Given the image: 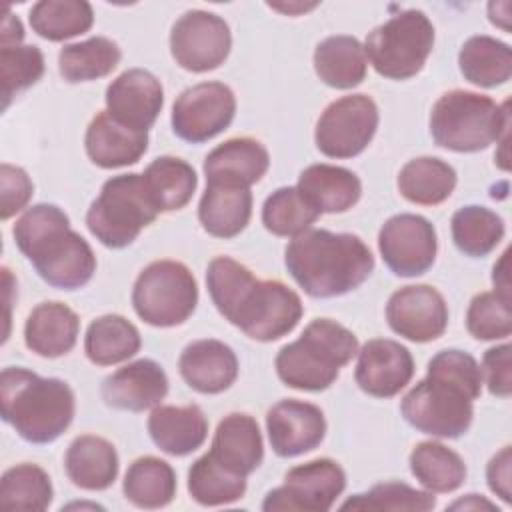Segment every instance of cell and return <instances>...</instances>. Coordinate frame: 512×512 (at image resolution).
Masks as SVG:
<instances>
[{
	"label": "cell",
	"mask_w": 512,
	"mask_h": 512,
	"mask_svg": "<svg viewBox=\"0 0 512 512\" xmlns=\"http://www.w3.org/2000/svg\"><path fill=\"white\" fill-rule=\"evenodd\" d=\"M24 38V28L20 24V20L16 16H12L10 10H6L4 14V22H2V48L4 46H18Z\"/></svg>",
	"instance_id": "49"
},
{
	"label": "cell",
	"mask_w": 512,
	"mask_h": 512,
	"mask_svg": "<svg viewBox=\"0 0 512 512\" xmlns=\"http://www.w3.org/2000/svg\"><path fill=\"white\" fill-rule=\"evenodd\" d=\"M482 376L488 390L494 396L508 398L512 392V368H510V344H500L484 352Z\"/></svg>",
	"instance_id": "47"
},
{
	"label": "cell",
	"mask_w": 512,
	"mask_h": 512,
	"mask_svg": "<svg viewBox=\"0 0 512 512\" xmlns=\"http://www.w3.org/2000/svg\"><path fill=\"white\" fill-rule=\"evenodd\" d=\"M236 114L234 92L222 82L186 88L172 106V130L178 138L200 144L230 126Z\"/></svg>",
	"instance_id": "13"
},
{
	"label": "cell",
	"mask_w": 512,
	"mask_h": 512,
	"mask_svg": "<svg viewBox=\"0 0 512 512\" xmlns=\"http://www.w3.org/2000/svg\"><path fill=\"white\" fill-rule=\"evenodd\" d=\"M386 320L396 334L412 342H430L444 334L448 308L436 288L428 284L404 286L390 296Z\"/></svg>",
	"instance_id": "16"
},
{
	"label": "cell",
	"mask_w": 512,
	"mask_h": 512,
	"mask_svg": "<svg viewBox=\"0 0 512 512\" xmlns=\"http://www.w3.org/2000/svg\"><path fill=\"white\" fill-rule=\"evenodd\" d=\"M86 154L100 168L136 164L148 148V132L116 122L106 110L98 112L86 128Z\"/></svg>",
	"instance_id": "22"
},
{
	"label": "cell",
	"mask_w": 512,
	"mask_h": 512,
	"mask_svg": "<svg viewBox=\"0 0 512 512\" xmlns=\"http://www.w3.org/2000/svg\"><path fill=\"white\" fill-rule=\"evenodd\" d=\"M436 506V496L432 492L416 490L404 482H384L370 488L366 494H356L348 498L342 510H410L426 512Z\"/></svg>",
	"instance_id": "43"
},
{
	"label": "cell",
	"mask_w": 512,
	"mask_h": 512,
	"mask_svg": "<svg viewBox=\"0 0 512 512\" xmlns=\"http://www.w3.org/2000/svg\"><path fill=\"white\" fill-rule=\"evenodd\" d=\"M378 248L396 276H420L434 264L438 250L436 230L424 216L396 214L380 228Z\"/></svg>",
	"instance_id": "15"
},
{
	"label": "cell",
	"mask_w": 512,
	"mask_h": 512,
	"mask_svg": "<svg viewBox=\"0 0 512 512\" xmlns=\"http://www.w3.org/2000/svg\"><path fill=\"white\" fill-rule=\"evenodd\" d=\"M208 454L228 470L248 476L264 458L258 422L248 414H228L220 420Z\"/></svg>",
	"instance_id": "23"
},
{
	"label": "cell",
	"mask_w": 512,
	"mask_h": 512,
	"mask_svg": "<svg viewBox=\"0 0 512 512\" xmlns=\"http://www.w3.org/2000/svg\"><path fill=\"white\" fill-rule=\"evenodd\" d=\"M286 268L314 298H334L358 288L374 270L370 248L354 234L306 230L286 246Z\"/></svg>",
	"instance_id": "4"
},
{
	"label": "cell",
	"mask_w": 512,
	"mask_h": 512,
	"mask_svg": "<svg viewBox=\"0 0 512 512\" xmlns=\"http://www.w3.org/2000/svg\"><path fill=\"white\" fill-rule=\"evenodd\" d=\"M168 394V378L154 360H136L102 382V398L118 410L142 412L158 406Z\"/></svg>",
	"instance_id": "20"
},
{
	"label": "cell",
	"mask_w": 512,
	"mask_h": 512,
	"mask_svg": "<svg viewBox=\"0 0 512 512\" xmlns=\"http://www.w3.org/2000/svg\"><path fill=\"white\" fill-rule=\"evenodd\" d=\"M316 4H288V6H280V4H270V8H276V10H282V12H306L310 8H314Z\"/></svg>",
	"instance_id": "52"
},
{
	"label": "cell",
	"mask_w": 512,
	"mask_h": 512,
	"mask_svg": "<svg viewBox=\"0 0 512 512\" xmlns=\"http://www.w3.org/2000/svg\"><path fill=\"white\" fill-rule=\"evenodd\" d=\"M506 264H508V252L502 254L500 262L494 266V274H492V280H494V286H496V292L504 298H510L508 294V272H506Z\"/></svg>",
	"instance_id": "50"
},
{
	"label": "cell",
	"mask_w": 512,
	"mask_h": 512,
	"mask_svg": "<svg viewBox=\"0 0 512 512\" xmlns=\"http://www.w3.org/2000/svg\"><path fill=\"white\" fill-rule=\"evenodd\" d=\"M188 492L202 506L232 504L244 496L246 476L228 470L206 452L188 470Z\"/></svg>",
	"instance_id": "39"
},
{
	"label": "cell",
	"mask_w": 512,
	"mask_h": 512,
	"mask_svg": "<svg viewBox=\"0 0 512 512\" xmlns=\"http://www.w3.org/2000/svg\"><path fill=\"white\" fill-rule=\"evenodd\" d=\"M434 46V26L420 10H402L374 28L364 42L366 60L392 80L416 76Z\"/></svg>",
	"instance_id": "9"
},
{
	"label": "cell",
	"mask_w": 512,
	"mask_h": 512,
	"mask_svg": "<svg viewBox=\"0 0 512 512\" xmlns=\"http://www.w3.org/2000/svg\"><path fill=\"white\" fill-rule=\"evenodd\" d=\"M456 186L454 168L432 156H420L406 162L398 174L400 194L422 206H434L444 202Z\"/></svg>",
	"instance_id": "34"
},
{
	"label": "cell",
	"mask_w": 512,
	"mask_h": 512,
	"mask_svg": "<svg viewBox=\"0 0 512 512\" xmlns=\"http://www.w3.org/2000/svg\"><path fill=\"white\" fill-rule=\"evenodd\" d=\"M0 184H2V206H0V216L2 220H8L10 216H14L16 212H20L32 192V180L28 178V174L12 164H2L0 166Z\"/></svg>",
	"instance_id": "46"
},
{
	"label": "cell",
	"mask_w": 512,
	"mask_h": 512,
	"mask_svg": "<svg viewBox=\"0 0 512 512\" xmlns=\"http://www.w3.org/2000/svg\"><path fill=\"white\" fill-rule=\"evenodd\" d=\"M164 104L162 84L142 68L122 72L106 88V112L120 124L148 132Z\"/></svg>",
	"instance_id": "17"
},
{
	"label": "cell",
	"mask_w": 512,
	"mask_h": 512,
	"mask_svg": "<svg viewBox=\"0 0 512 512\" xmlns=\"http://www.w3.org/2000/svg\"><path fill=\"white\" fill-rule=\"evenodd\" d=\"M358 354L356 336L330 318L312 320L298 340L280 348L276 372L280 380L296 390H326L342 366Z\"/></svg>",
	"instance_id": "6"
},
{
	"label": "cell",
	"mask_w": 512,
	"mask_h": 512,
	"mask_svg": "<svg viewBox=\"0 0 512 512\" xmlns=\"http://www.w3.org/2000/svg\"><path fill=\"white\" fill-rule=\"evenodd\" d=\"M12 234L20 252L50 286L76 290L90 282L96 256L90 244L70 228L68 216L58 206L36 204L28 208L16 220Z\"/></svg>",
	"instance_id": "3"
},
{
	"label": "cell",
	"mask_w": 512,
	"mask_h": 512,
	"mask_svg": "<svg viewBox=\"0 0 512 512\" xmlns=\"http://www.w3.org/2000/svg\"><path fill=\"white\" fill-rule=\"evenodd\" d=\"M180 374L190 388L200 394H220L228 390L238 376V358L234 350L214 338L188 344L178 362Z\"/></svg>",
	"instance_id": "21"
},
{
	"label": "cell",
	"mask_w": 512,
	"mask_h": 512,
	"mask_svg": "<svg viewBox=\"0 0 512 512\" xmlns=\"http://www.w3.org/2000/svg\"><path fill=\"white\" fill-rule=\"evenodd\" d=\"M414 360L406 346L390 338L368 340L356 362V384L370 396H396L412 378Z\"/></svg>",
	"instance_id": "19"
},
{
	"label": "cell",
	"mask_w": 512,
	"mask_h": 512,
	"mask_svg": "<svg viewBox=\"0 0 512 512\" xmlns=\"http://www.w3.org/2000/svg\"><path fill=\"white\" fill-rule=\"evenodd\" d=\"M140 350V332L124 316L106 314L90 322L84 336V352L98 366H112L132 358Z\"/></svg>",
	"instance_id": "33"
},
{
	"label": "cell",
	"mask_w": 512,
	"mask_h": 512,
	"mask_svg": "<svg viewBox=\"0 0 512 512\" xmlns=\"http://www.w3.org/2000/svg\"><path fill=\"white\" fill-rule=\"evenodd\" d=\"M232 36L228 24L206 10L184 12L172 26L170 52L190 72L218 68L230 52Z\"/></svg>",
	"instance_id": "14"
},
{
	"label": "cell",
	"mask_w": 512,
	"mask_h": 512,
	"mask_svg": "<svg viewBox=\"0 0 512 512\" xmlns=\"http://www.w3.org/2000/svg\"><path fill=\"white\" fill-rule=\"evenodd\" d=\"M296 188L320 214L346 212L362 194L358 176L348 168L332 164H312L304 168Z\"/></svg>",
	"instance_id": "27"
},
{
	"label": "cell",
	"mask_w": 512,
	"mask_h": 512,
	"mask_svg": "<svg viewBox=\"0 0 512 512\" xmlns=\"http://www.w3.org/2000/svg\"><path fill=\"white\" fill-rule=\"evenodd\" d=\"M510 126L508 102L496 104L490 96L452 90L442 94L430 114V134L442 148L478 152L498 142Z\"/></svg>",
	"instance_id": "7"
},
{
	"label": "cell",
	"mask_w": 512,
	"mask_h": 512,
	"mask_svg": "<svg viewBox=\"0 0 512 512\" xmlns=\"http://www.w3.org/2000/svg\"><path fill=\"white\" fill-rule=\"evenodd\" d=\"M266 430L272 450L282 458H294L324 440L326 420L316 404L280 400L266 414Z\"/></svg>",
	"instance_id": "18"
},
{
	"label": "cell",
	"mask_w": 512,
	"mask_h": 512,
	"mask_svg": "<svg viewBox=\"0 0 512 512\" xmlns=\"http://www.w3.org/2000/svg\"><path fill=\"white\" fill-rule=\"evenodd\" d=\"M458 64L464 78L482 88L500 86L512 76L510 46L484 34L464 42L458 54Z\"/></svg>",
	"instance_id": "32"
},
{
	"label": "cell",
	"mask_w": 512,
	"mask_h": 512,
	"mask_svg": "<svg viewBox=\"0 0 512 512\" xmlns=\"http://www.w3.org/2000/svg\"><path fill=\"white\" fill-rule=\"evenodd\" d=\"M2 418L26 442L48 444L74 418V392L58 378H40L26 368H4L0 376Z\"/></svg>",
	"instance_id": "5"
},
{
	"label": "cell",
	"mask_w": 512,
	"mask_h": 512,
	"mask_svg": "<svg viewBox=\"0 0 512 512\" xmlns=\"http://www.w3.org/2000/svg\"><path fill=\"white\" fill-rule=\"evenodd\" d=\"M320 212L312 208L296 186L274 190L262 206V222L276 236H300L310 230Z\"/></svg>",
	"instance_id": "42"
},
{
	"label": "cell",
	"mask_w": 512,
	"mask_h": 512,
	"mask_svg": "<svg viewBox=\"0 0 512 512\" xmlns=\"http://www.w3.org/2000/svg\"><path fill=\"white\" fill-rule=\"evenodd\" d=\"M122 490L126 500L138 508H162L176 494V474L168 462L142 456L128 466Z\"/></svg>",
	"instance_id": "35"
},
{
	"label": "cell",
	"mask_w": 512,
	"mask_h": 512,
	"mask_svg": "<svg viewBox=\"0 0 512 512\" xmlns=\"http://www.w3.org/2000/svg\"><path fill=\"white\" fill-rule=\"evenodd\" d=\"M196 304L198 286L192 272L182 262H152L134 282L132 306L150 326H178L192 316Z\"/></svg>",
	"instance_id": "10"
},
{
	"label": "cell",
	"mask_w": 512,
	"mask_h": 512,
	"mask_svg": "<svg viewBox=\"0 0 512 512\" xmlns=\"http://www.w3.org/2000/svg\"><path fill=\"white\" fill-rule=\"evenodd\" d=\"M80 320L72 308L62 302H42L26 318L24 342L44 358L68 354L78 338Z\"/></svg>",
	"instance_id": "28"
},
{
	"label": "cell",
	"mask_w": 512,
	"mask_h": 512,
	"mask_svg": "<svg viewBox=\"0 0 512 512\" xmlns=\"http://www.w3.org/2000/svg\"><path fill=\"white\" fill-rule=\"evenodd\" d=\"M152 442L170 456H186L200 448L208 436V420L196 406H154L148 416Z\"/></svg>",
	"instance_id": "24"
},
{
	"label": "cell",
	"mask_w": 512,
	"mask_h": 512,
	"mask_svg": "<svg viewBox=\"0 0 512 512\" xmlns=\"http://www.w3.org/2000/svg\"><path fill=\"white\" fill-rule=\"evenodd\" d=\"M366 52L354 36H328L314 50V70L318 78L338 90L358 86L366 76Z\"/></svg>",
	"instance_id": "30"
},
{
	"label": "cell",
	"mask_w": 512,
	"mask_h": 512,
	"mask_svg": "<svg viewBox=\"0 0 512 512\" xmlns=\"http://www.w3.org/2000/svg\"><path fill=\"white\" fill-rule=\"evenodd\" d=\"M466 328L478 340H500L512 332L510 298L494 292H480L466 312Z\"/></svg>",
	"instance_id": "45"
},
{
	"label": "cell",
	"mask_w": 512,
	"mask_h": 512,
	"mask_svg": "<svg viewBox=\"0 0 512 512\" xmlns=\"http://www.w3.org/2000/svg\"><path fill=\"white\" fill-rule=\"evenodd\" d=\"M252 216V192L248 186L228 182H206L200 198L198 218L202 228L216 238H234Z\"/></svg>",
	"instance_id": "25"
},
{
	"label": "cell",
	"mask_w": 512,
	"mask_h": 512,
	"mask_svg": "<svg viewBox=\"0 0 512 512\" xmlns=\"http://www.w3.org/2000/svg\"><path fill=\"white\" fill-rule=\"evenodd\" d=\"M410 470L428 492H454L466 478L464 460L442 442H420L410 452Z\"/></svg>",
	"instance_id": "36"
},
{
	"label": "cell",
	"mask_w": 512,
	"mask_h": 512,
	"mask_svg": "<svg viewBox=\"0 0 512 512\" xmlns=\"http://www.w3.org/2000/svg\"><path fill=\"white\" fill-rule=\"evenodd\" d=\"M92 22V6L84 0H40L30 8L32 30L50 42L84 34Z\"/></svg>",
	"instance_id": "37"
},
{
	"label": "cell",
	"mask_w": 512,
	"mask_h": 512,
	"mask_svg": "<svg viewBox=\"0 0 512 512\" xmlns=\"http://www.w3.org/2000/svg\"><path fill=\"white\" fill-rule=\"evenodd\" d=\"M158 214L144 188L142 174H120L104 182L100 196L88 208L86 224L104 246L124 248Z\"/></svg>",
	"instance_id": "8"
},
{
	"label": "cell",
	"mask_w": 512,
	"mask_h": 512,
	"mask_svg": "<svg viewBox=\"0 0 512 512\" xmlns=\"http://www.w3.org/2000/svg\"><path fill=\"white\" fill-rule=\"evenodd\" d=\"M144 188L158 212H172L184 208L198 184L194 168L174 156H160L152 160L144 174Z\"/></svg>",
	"instance_id": "31"
},
{
	"label": "cell",
	"mask_w": 512,
	"mask_h": 512,
	"mask_svg": "<svg viewBox=\"0 0 512 512\" xmlns=\"http://www.w3.org/2000/svg\"><path fill=\"white\" fill-rule=\"evenodd\" d=\"M64 468L74 486L84 490H106L118 476L116 448L92 434L72 440L64 456Z\"/></svg>",
	"instance_id": "29"
},
{
	"label": "cell",
	"mask_w": 512,
	"mask_h": 512,
	"mask_svg": "<svg viewBox=\"0 0 512 512\" xmlns=\"http://www.w3.org/2000/svg\"><path fill=\"white\" fill-rule=\"evenodd\" d=\"M486 478H488L490 490L498 498H502L506 504H510V500H512V492H510V446H504L496 456H492V460L488 462V468H486Z\"/></svg>",
	"instance_id": "48"
},
{
	"label": "cell",
	"mask_w": 512,
	"mask_h": 512,
	"mask_svg": "<svg viewBox=\"0 0 512 512\" xmlns=\"http://www.w3.org/2000/svg\"><path fill=\"white\" fill-rule=\"evenodd\" d=\"M482 392V370L462 350H442L428 362V374L402 398L404 420L430 436L458 438L474 416Z\"/></svg>",
	"instance_id": "2"
},
{
	"label": "cell",
	"mask_w": 512,
	"mask_h": 512,
	"mask_svg": "<svg viewBox=\"0 0 512 512\" xmlns=\"http://www.w3.org/2000/svg\"><path fill=\"white\" fill-rule=\"evenodd\" d=\"M52 502V484L48 474L36 464H18L8 468L0 480V506L8 510L40 512Z\"/></svg>",
	"instance_id": "41"
},
{
	"label": "cell",
	"mask_w": 512,
	"mask_h": 512,
	"mask_svg": "<svg viewBox=\"0 0 512 512\" xmlns=\"http://www.w3.org/2000/svg\"><path fill=\"white\" fill-rule=\"evenodd\" d=\"M270 164L268 150L254 138H230L216 146L204 160L206 182L252 186Z\"/></svg>",
	"instance_id": "26"
},
{
	"label": "cell",
	"mask_w": 512,
	"mask_h": 512,
	"mask_svg": "<svg viewBox=\"0 0 512 512\" xmlns=\"http://www.w3.org/2000/svg\"><path fill=\"white\" fill-rule=\"evenodd\" d=\"M482 508L494 510L496 506L492 502L480 498L478 494H468L466 498H460L454 504H450V510H482Z\"/></svg>",
	"instance_id": "51"
},
{
	"label": "cell",
	"mask_w": 512,
	"mask_h": 512,
	"mask_svg": "<svg viewBox=\"0 0 512 512\" xmlns=\"http://www.w3.org/2000/svg\"><path fill=\"white\" fill-rule=\"evenodd\" d=\"M346 488L344 470L330 458H318L286 472L284 484L266 494L262 510H330Z\"/></svg>",
	"instance_id": "12"
},
{
	"label": "cell",
	"mask_w": 512,
	"mask_h": 512,
	"mask_svg": "<svg viewBox=\"0 0 512 512\" xmlns=\"http://www.w3.org/2000/svg\"><path fill=\"white\" fill-rule=\"evenodd\" d=\"M378 106L366 94H350L334 100L318 118L314 140L328 158L358 156L374 138Z\"/></svg>",
	"instance_id": "11"
},
{
	"label": "cell",
	"mask_w": 512,
	"mask_h": 512,
	"mask_svg": "<svg viewBox=\"0 0 512 512\" xmlns=\"http://www.w3.org/2000/svg\"><path fill=\"white\" fill-rule=\"evenodd\" d=\"M2 70V108L6 110L10 100L40 80L44 74V56L38 46H4L0 48Z\"/></svg>",
	"instance_id": "44"
},
{
	"label": "cell",
	"mask_w": 512,
	"mask_h": 512,
	"mask_svg": "<svg viewBox=\"0 0 512 512\" xmlns=\"http://www.w3.org/2000/svg\"><path fill=\"white\" fill-rule=\"evenodd\" d=\"M504 236L502 218L486 206H464L452 216V238L460 252L472 258L490 254Z\"/></svg>",
	"instance_id": "40"
},
{
	"label": "cell",
	"mask_w": 512,
	"mask_h": 512,
	"mask_svg": "<svg viewBox=\"0 0 512 512\" xmlns=\"http://www.w3.org/2000/svg\"><path fill=\"white\" fill-rule=\"evenodd\" d=\"M120 48L104 36L68 44L58 54V68L68 82H86L110 74L120 62Z\"/></svg>",
	"instance_id": "38"
},
{
	"label": "cell",
	"mask_w": 512,
	"mask_h": 512,
	"mask_svg": "<svg viewBox=\"0 0 512 512\" xmlns=\"http://www.w3.org/2000/svg\"><path fill=\"white\" fill-rule=\"evenodd\" d=\"M206 286L218 312L246 336L272 342L302 318L300 296L278 280H256L240 262L218 256L208 264Z\"/></svg>",
	"instance_id": "1"
}]
</instances>
